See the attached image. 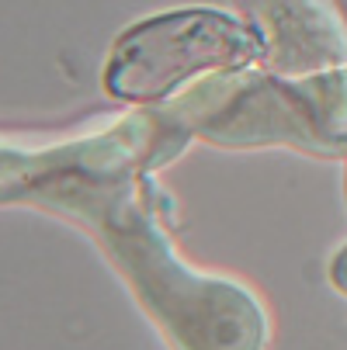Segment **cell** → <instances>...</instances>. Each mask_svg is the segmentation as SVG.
<instances>
[{"label": "cell", "instance_id": "5b68a950", "mask_svg": "<svg viewBox=\"0 0 347 350\" xmlns=\"http://www.w3.org/2000/svg\"><path fill=\"white\" fill-rule=\"evenodd\" d=\"M326 274H330V284H333V291L340 295V298H347V239L333 250V257H330V267H326Z\"/></svg>", "mask_w": 347, "mask_h": 350}, {"label": "cell", "instance_id": "277c9868", "mask_svg": "<svg viewBox=\"0 0 347 350\" xmlns=\"http://www.w3.org/2000/svg\"><path fill=\"white\" fill-rule=\"evenodd\" d=\"M261 66L303 80L347 66V18L337 0H243Z\"/></svg>", "mask_w": 347, "mask_h": 350}, {"label": "cell", "instance_id": "6da1fadb", "mask_svg": "<svg viewBox=\"0 0 347 350\" xmlns=\"http://www.w3.org/2000/svg\"><path fill=\"white\" fill-rule=\"evenodd\" d=\"M188 142L191 129L167 108L28 157L8 142L4 202L21 198L87 226L174 347H264L271 312L257 288L194 267L164 226L146 170L170 163Z\"/></svg>", "mask_w": 347, "mask_h": 350}, {"label": "cell", "instance_id": "3957f363", "mask_svg": "<svg viewBox=\"0 0 347 350\" xmlns=\"http://www.w3.org/2000/svg\"><path fill=\"white\" fill-rule=\"evenodd\" d=\"M167 111L188 125L191 135H202L216 146L285 142L330 157L320 135L309 77L288 80L264 70L261 63L191 83L167 105Z\"/></svg>", "mask_w": 347, "mask_h": 350}, {"label": "cell", "instance_id": "7a4b0ae2", "mask_svg": "<svg viewBox=\"0 0 347 350\" xmlns=\"http://www.w3.org/2000/svg\"><path fill=\"white\" fill-rule=\"evenodd\" d=\"M261 63L250 25L212 8H181L136 21L118 35L105 63V90L118 101H174L212 73Z\"/></svg>", "mask_w": 347, "mask_h": 350}]
</instances>
